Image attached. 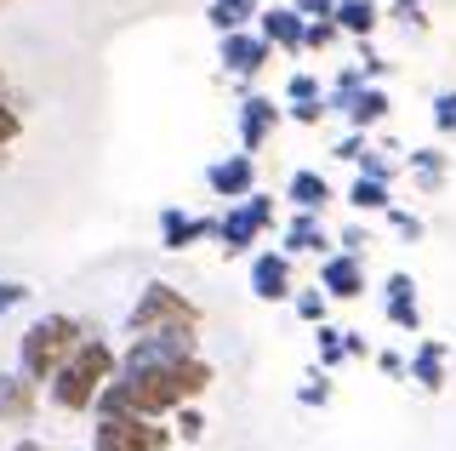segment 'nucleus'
<instances>
[{"mask_svg":"<svg viewBox=\"0 0 456 451\" xmlns=\"http://www.w3.org/2000/svg\"><path fill=\"white\" fill-rule=\"evenodd\" d=\"M114 372H120V348L103 343V337H80V348L46 377V400L57 406V412L80 417V412H92L97 389H103Z\"/></svg>","mask_w":456,"mask_h":451,"instance_id":"1","label":"nucleus"},{"mask_svg":"<svg viewBox=\"0 0 456 451\" xmlns=\"http://www.w3.org/2000/svg\"><path fill=\"white\" fill-rule=\"evenodd\" d=\"M434 132H439V137L456 132V92H439V97H434Z\"/></svg>","mask_w":456,"mask_h":451,"instance_id":"31","label":"nucleus"},{"mask_svg":"<svg viewBox=\"0 0 456 451\" xmlns=\"http://www.w3.org/2000/svg\"><path fill=\"white\" fill-rule=\"evenodd\" d=\"M320 286L331 291V303H354L370 291L365 280V258H354V251H325L320 258Z\"/></svg>","mask_w":456,"mask_h":451,"instance_id":"9","label":"nucleus"},{"mask_svg":"<svg viewBox=\"0 0 456 451\" xmlns=\"http://www.w3.org/2000/svg\"><path fill=\"white\" fill-rule=\"evenodd\" d=\"M285 109H291L297 126H320L325 115H331V109H325V97H303V103H285Z\"/></svg>","mask_w":456,"mask_h":451,"instance_id":"32","label":"nucleus"},{"mask_svg":"<svg viewBox=\"0 0 456 451\" xmlns=\"http://www.w3.org/2000/svg\"><path fill=\"white\" fill-rule=\"evenodd\" d=\"M297 406H331V372H314L303 389H297Z\"/></svg>","mask_w":456,"mask_h":451,"instance_id":"29","label":"nucleus"},{"mask_svg":"<svg viewBox=\"0 0 456 451\" xmlns=\"http://www.w3.org/2000/svg\"><path fill=\"white\" fill-rule=\"evenodd\" d=\"M206 189L217 194V201H246L256 189V160L251 154H223V160L206 166Z\"/></svg>","mask_w":456,"mask_h":451,"instance_id":"11","label":"nucleus"},{"mask_svg":"<svg viewBox=\"0 0 456 451\" xmlns=\"http://www.w3.org/2000/svg\"><path fill=\"white\" fill-rule=\"evenodd\" d=\"M348 206H354V211H388V206H394V183L360 172V177L348 183Z\"/></svg>","mask_w":456,"mask_h":451,"instance_id":"22","label":"nucleus"},{"mask_svg":"<svg viewBox=\"0 0 456 451\" xmlns=\"http://www.w3.org/2000/svg\"><path fill=\"white\" fill-rule=\"evenodd\" d=\"M80 337H86V326H80L75 315H40V320H28V332L18 337V372L35 377V383L46 389V377L80 348Z\"/></svg>","mask_w":456,"mask_h":451,"instance_id":"2","label":"nucleus"},{"mask_svg":"<svg viewBox=\"0 0 456 451\" xmlns=\"http://www.w3.org/2000/svg\"><path fill=\"white\" fill-rule=\"evenodd\" d=\"M280 120H285V109L274 103V97H246V103H240V149L256 154L268 137L280 132Z\"/></svg>","mask_w":456,"mask_h":451,"instance_id":"12","label":"nucleus"},{"mask_svg":"<svg viewBox=\"0 0 456 451\" xmlns=\"http://www.w3.org/2000/svg\"><path fill=\"white\" fill-rule=\"evenodd\" d=\"M377 372H382V377H394V383H405V355L382 348V355H377Z\"/></svg>","mask_w":456,"mask_h":451,"instance_id":"36","label":"nucleus"},{"mask_svg":"<svg viewBox=\"0 0 456 451\" xmlns=\"http://www.w3.org/2000/svg\"><path fill=\"white\" fill-rule=\"evenodd\" d=\"M280 251H291V258H308V251H337V234L320 223V211H297L291 223H285V234H280Z\"/></svg>","mask_w":456,"mask_h":451,"instance_id":"13","label":"nucleus"},{"mask_svg":"<svg viewBox=\"0 0 456 451\" xmlns=\"http://www.w3.org/2000/svg\"><path fill=\"white\" fill-rule=\"evenodd\" d=\"M314 343H320V372H337V365L348 360V332L331 326V320H320V326H314Z\"/></svg>","mask_w":456,"mask_h":451,"instance_id":"23","label":"nucleus"},{"mask_svg":"<svg viewBox=\"0 0 456 451\" xmlns=\"http://www.w3.org/2000/svg\"><path fill=\"white\" fill-rule=\"evenodd\" d=\"M268 229H274V201L251 189L246 201H228V211L217 217V246L228 251V258H246Z\"/></svg>","mask_w":456,"mask_h":451,"instance_id":"5","label":"nucleus"},{"mask_svg":"<svg viewBox=\"0 0 456 451\" xmlns=\"http://www.w3.org/2000/svg\"><path fill=\"white\" fill-rule=\"evenodd\" d=\"M388 223H394L399 234H405V241H422V217H417V211H405V206H388Z\"/></svg>","mask_w":456,"mask_h":451,"instance_id":"33","label":"nucleus"},{"mask_svg":"<svg viewBox=\"0 0 456 451\" xmlns=\"http://www.w3.org/2000/svg\"><path fill=\"white\" fill-rule=\"evenodd\" d=\"M28 303V286L23 280H0V315H12V308Z\"/></svg>","mask_w":456,"mask_h":451,"instance_id":"35","label":"nucleus"},{"mask_svg":"<svg viewBox=\"0 0 456 451\" xmlns=\"http://www.w3.org/2000/svg\"><path fill=\"white\" fill-rule=\"evenodd\" d=\"M291 291H297V280H291V251L263 246V251L251 258V298H263V303H291Z\"/></svg>","mask_w":456,"mask_h":451,"instance_id":"8","label":"nucleus"},{"mask_svg":"<svg viewBox=\"0 0 456 451\" xmlns=\"http://www.w3.org/2000/svg\"><path fill=\"white\" fill-rule=\"evenodd\" d=\"M360 355H370V337L365 332H348V360H360Z\"/></svg>","mask_w":456,"mask_h":451,"instance_id":"38","label":"nucleus"},{"mask_svg":"<svg viewBox=\"0 0 456 451\" xmlns=\"http://www.w3.org/2000/svg\"><path fill=\"white\" fill-rule=\"evenodd\" d=\"M405 172L417 177V189H422V194H439V189H445V172H451V154L439 149V144L411 149V154H405Z\"/></svg>","mask_w":456,"mask_h":451,"instance_id":"18","label":"nucleus"},{"mask_svg":"<svg viewBox=\"0 0 456 451\" xmlns=\"http://www.w3.org/2000/svg\"><path fill=\"white\" fill-rule=\"evenodd\" d=\"M382 315H388L394 332H422V303H417V280L405 269H394L382 280Z\"/></svg>","mask_w":456,"mask_h":451,"instance_id":"10","label":"nucleus"},{"mask_svg":"<svg viewBox=\"0 0 456 451\" xmlns=\"http://www.w3.org/2000/svg\"><path fill=\"white\" fill-rule=\"evenodd\" d=\"M171 434H177L183 446H194V440H206V412H200V400H183L177 412H171Z\"/></svg>","mask_w":456,"mask_h":451,"instance_id":"25","label":"nucleus"},{"mask_svg":"<svg viewBox=\"0 0 456 451\" xmlns=\"http://www.w3.org/2000/svg\"><path fill=\"white\" fill-rule=\"evenodd\" d=\"M256 12H263V0H211L206 18H211V29H217V35H228V29H251Z\"/></svg>","mask_w":456,"mask_h":451,"instance_id":"21","label":"nucleus"},{"mask_svg":"<svg viewBox=\"0 0 456 451\" xmlns=\"http://www.w3.org/2000/svg\"><path fill=\"white\" fill-rule=\"evenodd\" d=\"M337 40H342L337 18H308V29H303V52H331Z\"/></svg>","mask_w":456,"mask_h":451,"instance_id":"26","label":"nucleus"},{"mask_svg":"<svg viewBox=\"0 0 456 451\" xmlns=\"http://www.w3.org/2000/svg\"><path fill=\"white\" fill-rule=\"evenodd\" d=\"M445 360H451V348L439 343V337H422V343L411 348V360H405V377L422 394H439V389H445Z\"/></svg>","mask_w":456,"mask_h":451,"instance_id":"16","label":"nucleus"},{"mask_svg":"<svg viewBox=\"0 0 456 451\" xmlns=\"http://www.w3.org/2000/svg\"><path fill=\"white\" fill-rule=\"evenodd\" d=\"M365 149H370V144H365V132H360V126H348V137H342V144H337L331 154H337V160H348V166H354V160H360Z\"/></svg>","mask_w":456,"mask_h":451,"instance_id":"34","label":"nucleus"},{"mask_svg":"<svg viewBox=\"0 0 456 451\" xmlns=\"http://www.w3.org/2000/svg\"><path fill=\"white\" fill-rule=\"evenodd\" d=\"M388 109H394V103H388V92H382V80H365V86L348 97L342 120H348V126H360V132H377V126L388 120Z\"/></svg>","mask_w":456,"mask_h":451,"instance_id":"17","label":"nucleus"},{"mask_svg":"<svg viewBox=\"0 0 456 451\" xmlns=\"http://www.w3.org/2000/svg\"><path fill=\"white\" fill-rule=\"evenodd\" d=\"M6 451H52V446H46V440H35V434H23V440H12Z\"/></svg>","mask_w":456,"mask_h":451,"instance_id":"39","label":"nucleus"},{"mask_svg":"<svg viewBox=\"0 0 456 451\" xmlns=\"http://www.w3.org/2000/svg\"><path fill=\"white\" fill-rule=\"evenodd\" d=\"M171 326H200V308L183 298L177 286L149 280V286L137 291L132 315H126V337H137V332H171Z\"/></svg>","mask_w":456,"mask_h":451,"instance_id":"4","label":"nucleus"},{"mask_svg":"<svg viewBox=\"0 0 456 451\" xmlns=\"http://www.w3.org/2000/svg\"><path fill=\"white\" fill-rule=\"evenodd\" d=\"M303 29H308V18L291 6V0H263V12H256V35H263L274 52L303 58Z\"/></svg>","mask_w":456,"mask_h":451,"instance_id":"7","label":"nucleus"},{"mask_svg":"<svg viewBox=\"0 0 456 451\" xmlns=\"http://www.w3.org/2000/svg\"><path fill=\"white\" fill-rule=\"evenodd\" d=\"M291 308H297L303 326H320V320L331 315V291H325V286H303V291H291Z\"/></svg>","mask_w":456,"mask_h":451,"instance_id":"24","label":"nucleus"},{"mask_svg":"<svg viewBox=\"0 0 456 451\" xmlns=\"http://www.w3.org/2000/svg\"><path fill=\"white\" fill-rule=\"evenodd\" d=\"M303 97H325V86H320L314 69H297V75L285 80V103H303Z\"/></svg>","mask_w":456,"mask_h":451,"instance_id":"28","label":"nucleus"},{"mask_svg":"<svg viewBox=\"0 0 456 451\" xmlns=\"http://www.w3.org/2000/svg\"><path fill=\"white\" fill-rule=\"evenodd\" d=\"M40 389L35 377H23V372H0V422H35L40 412Z\"/></svg>","mask_w":456,"mask_h":451,"instance_id":"14","label":"nucleus"},{"mask_svg":"<svg viewBox=\"0 0 456 451\" xmlns=\"http://www.w3.org/2000/svg\"><path fill=\"white\" fill-rule=\"evenodd\" d=\"M217 58H223V69H228L234 80H256L268 63H274V46H268V40L256 35V23H251V29H228V35H223Z\"/></svg>","mask_w":456,"mask_h":451,"instance_id":"6","label":"nucleus"},{"mask_svg":"<svg viewBox=\"0 0 456 451\" xmlns=\"http://www.w3.org/2000/svg\"><path fill=\"white\" fill-rule=\"evenodd\" d=\"M177 434H171V417H92V451H166Z\"/></svg>","mask_w":456,"mask_h":451,"instance_id":"3","label":"nucleus"},{"mask_svg":"<svg viewBox=\"0 0 456 451\" xmlns=\"http://www.w3.org/2000/svg\"><path fill=\"white\" fill-rule=\"evenodd\" d=\"M354 166H360L365 177H382V183H394V172H399L405 160H394V149H365V154H360Z\"/></svg>","mask_w":456,"mask_h":451,"instance_id":"27","label":"nucleus"},{"mask_svg":"<svg viewBox=\"0 0 456 451\" xmlns=\"http://www.w3.org/2000/svg\"><path fill=\"white\" fill-rule=\"evenodd\" d=\"M382 6H422V0H382Z\"/></svg>","mask_w":456,"mask_h":451,"instance_id":"40","label":"nucleus"},{"mask_svg":"<svg viewBox=\"0 0 456 451\" xmlns=\"http://www.w3.org/2000/svg\"><path fill=\"white\" fill-rule=\"evenodd\" d=\"M337 251H354V258H370V229H365V223H348V229L337 234Z\"/></svg>","mask_w":456,"mask_h":451,"instance_id":"30","label":"nucleus"},{"mask_svg":"<svg viewBox=\"0 0 456 451\" xmlns=\"http://www.w3.org/2000/svg\"><path fill=\"white\" fill-rule=\"evenodd\" d=\"M337 29L342 35H354V40H370L377 35V23H382V0H337Z\"/></svg>","mask_w":456,"mask_h":451,"instance_id":"20","label":"nucleus"},{"mask_svg":"<svg viewBox=\"0 0 456 451\" xmlns=\"http://www.w3.org/2000/svg\"><path fill=\"white\" fill-rule=\"evenodd\" d=\"M200 241H217V217H189V211H160V246L166 251H189Z\"/></svg>","mask_w":456,"mask_h":451,"instance_id":"15","label":"nucleus"},{"mask_svg":"<svg viewBox=\"0 0 456 451\" xmlns=\"http://www.w3.org/2000/svg\"><path fill=\"white\" fill-rule=\"evenodd\" d=\"M297 12H303V18H331L337 12V0H291Z\"/></svg>","mask_w":456,"mask_h":451,"instance_id":"37","label":"nucleus"},{"mask_svg":"<svg viewBox=\"0 0 456 451\" xmlns=\"http://www.w3.org/2000/svg\"><path fill=\"white\" fill-rule=\"evenodd\" d=\"M285 201H291L297 211H325L337 201V189L325 183V172H291V183H285Z\"/></svg>","mask_w":456,"mask_h":451,"instance_id":"19","label":"nucleus"}]
</instances>
